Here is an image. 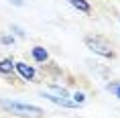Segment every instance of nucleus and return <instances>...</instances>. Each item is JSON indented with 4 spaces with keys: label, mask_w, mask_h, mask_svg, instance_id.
Masks as SVG:
<instances>
[{
    "label": "nucleus",
    "mask_w": 120,
    "mask_h": 118,
    "mask_svg": "<svg viewBox=\"0 0 120 118\" xmlns=\"http://www.w3.org/2000/svg\"><path fill=\"white\" fill-rule=\"evenodd\" d=\"M0 108L6 110V112H10V114L22 116V118H39V116L45 114V110L39 108V106L22 104V102H12V100H0Z\"/></svg>",
    "instance_id": "nucleus-1"
},
{
    "label": "nucleus",
    "mask_w": 120,
    "mask_h": 118,
    "mask_svg": "<svg viewBox=\"0 0 120 118\" xmlns=\"http://www.w3.org/2000/svg\"><path fill=\"white\" fill-rule=\"evenodd\" d=\"M83 43H86V47H88L92 53L104 57V59H114V57H116V51H114L112 43L106 41L104 37H86Z\"/></svg>",
    "instance_id": "nucleus-2"
},
{
    "label": "nucleus",
    "mask_w": 120,
    "mask_h": 118,
    "mask_svg": "<svg viewBox=\"0 0 120 118\" xmlns=\"http://www.w3.org/2000/svg\"><path fill=\"white\" fill-rule=\"evenodd\" d=\"M14 71H19V75L22 80H26V81H35V77H37L35 67L29 65V63H25V61H16L14 63Z\"/></svg>",
    "instance_id": "nucleus-3"
},
{
    "label": "nucleus",
    "mask_w": 120,
    "mask_h": 118,
    "mask_svg": "<svg viewBox=\"0 0 120 118\" xmlns=\"http://www.w3.org/2000/svg\"><path fill=\"white\" fill-rule=\"evenodd\" d=\"M43 98H47L49 102H53V104H57V106H61V108H77V104H73L71 100H65V98H59V96H55V94H41Z\"/></svg>",
    "instance_id": "nucleus-4"
},
{
    "label": "nucleus",
    "mask_w": 120,
    "mask_h": 118,
    "mask_svg": "<svg viewBox=\"0 0 120 118\" xmlns=\"http://www.w3.org/2000/svg\"><path fill=\"white\" fill-rule=\"evenodd\" d=\"M31 57L37 63H47V61H49V51L45 49V47H39V45H37V47H33V49H31Z\"/></svg>",
    "instance_id": "nucleus-5"
},
{
    "label": "nucleus",
    "mask_w": 120,
    "mask_h": 118,
    "mask_svg": "<svg viewBox=\"0 0 120 118\" xmlns=\"http://www.w3.org/2000/svg\"><path fill=\"white\" fill-rule=\"evenodd\" d=\"M14 59L12 57H6V59H2L0 61V75H12L14 71Z\"/></svg>",
    "instance_id": "nucleus-6"
},
{
    "label": "nucleus",
    "mask_w": 120,
    "mask_h": 118,
    "mask_svg": "<svg viewBox=\"0 0 120 118\" xmlns=\"http://www.w3.org/2000/svg\"><path fill=\"white\" fill-rule=\"evenodd\" d=\"M67 2H69L73 8H77L79 12H83V14H90V12H92V6H90L88 0H67Z\"/></svg>",
    "instance_id": "nucleus-7"
},
{
    "label": "nucleus",
    "mask_w": 120,
    "mask_h": 118,
    "mask_svg": "<svg viewBox=\"0 0 120 118\" xmlns=\"http://www.w3.org/2000/svg\"><path fill=\"white\" fill-rule=\"evenodd\" d=\"M49 90H51V94H55V96H59V98H65V100H69V98H71V94L67 92L65 88L57 86V84H49Z\"/></svg>",
    "instance_id": "nucleus-8"
},
{
    "label": "nucleus",
    "mask_w": 120,
    "mask_h": 118,
    "mask_svg": "<svg viewBox=\"0 0 120 118\" xmlns=\"http://www.w3.org/2000/svg\"><path fill=\"white\" fill-rule=\"evenodd\" d=\"M106 90H108V92H112L116 98H120V81H110V84L106 86Z\"/></svg>",
    "instance_id": "nucleus-9"
},
{
    "label": "nucleus",
    "mask_w": 120,
    "mask_h": 118,
    "mask_svg": "<svg viewBox=\"0 0 120 118\" xmlns=\"http://www.w3.org/2000/svg\"><path fill=\"white\" fill-rule=\"evenodd\" d=\"M71 102L77 104V106H82L83 102H86V94H83V92H75L73 96H71Z\"/></svg>",
    "instance_id": "nucleus-10"
},
{
    "label": "nucleus",
    "mask_w": 120,
    "mask_h": 118,
    "mask_svg": "<svg viewBox=\"0 0 120 118\" xmlns=\"http://www.w3.org/2000/svg\"><path fill=\"white\" fill-rule=\"evenodd\" d=\"M10 31H12V35H14V37H19V39H25V37H26V35H25V31H22V29H20L19 25H12V27H10Z\"/></svg>",
    "instance_id": "nucleus-11"
},
{
    "label": "nucleus",
    "mask_w": 120,
    "mask_h": 118,
    "mask_svg": "<svg viewBox=\"0 0 120 118\" xmlns=\"http://www.w3.org/2000/svg\"><path fill=\"white\" fill-rule=\"evenodd\" d=\"M0 45H14V35H0Z\"/></svg>",
    "instance_id": "nucleus-12"
},
{
    "label": "nucleus",
    "mask_w": 120,
    "mask_h": 118,
    "mask_svg": "<svg viewBox=\"0 0 120 118\" xmlns=\"http://www.w3.org/2000/svg\"><path fill=\"white\" fill-rule=\"evenodd\" d=\"M10 4H14V6H19V8H22L25 6V0H8Z\"/></svg>",
    "instance_id": "nucleus-13"
},
{
    "label": "nucleus",
    "mask_w": 120,
    "mask_h": 118,
    "mask_svg": "<svg viewBox=\"0 0 120 118\" xmlns=\"http://www.w3.org/2000/svg\"><path fill=\"white\" fill-rule=\"evenodd\" d=\"M118 23H120V16H118Z\"/></svg>",
    "instance_id": "nucleus-14"
}]
</instances>
